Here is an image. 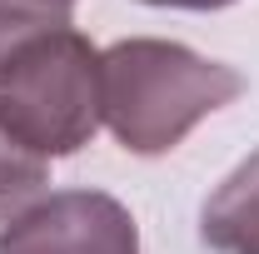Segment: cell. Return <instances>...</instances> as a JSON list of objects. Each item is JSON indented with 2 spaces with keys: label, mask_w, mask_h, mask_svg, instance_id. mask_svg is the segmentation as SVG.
I'll use <instances>...</instances> for the list:
<instances>
[{
  "label": "cell",
  "mask_w": 259,
  "mask_h": 254,
  "mask_svg": "<svg viewBox=\"0 0 259 254\" xmlns=\"http://www.w3.org/2000/svg\"><path fill=\"white\" fill-rule=\"evenodd\" d=\"M0 125L40 159L75 155L100 130V50L50 30L0 65Z\"/></svg>",
  "instance_id": "cell-2"
},
{
  "label": "cell",
  "mask_w": 259,
  "mask_h": 254,
  "mask_svg": "<svg viewBox=\"0 0 259 254\" xmlns=\"http://www.w3.org/2000/svg\"><path fill=\"white\" fill-rule=\"evenodd\" d=\"M199 234L220 254H259V150L204 199Z\"/></svg>",
  "instance_id": "cell-4"
},
{
  "label": "cell",
  "mask_w": 259,
  "mask_h": 254,
  "mask_svg": "<svg viewBox=\"0 0 259 254\" xmlns=\"http://www.w3.org/2000/svg\"><path fill=\"white\" fill-rule=\"evenodd\" d=\"M0 254H140V229L110 194L60 190L0 229Z\"/></svg>",
  "instance_id": "cell-3"
},
{
  "label": "cell",
  "mask_w": 259,
  "mask_h": 254,
  "mask_svg": "<svg viewBox=\"0 0 259 254\" xmlns=\"http://www.w3.org/2000/svg\"><path fill=\"white\" fill-rule=\"evenodd\" d=\"M70 5L75 0H0V65L40 35L70 30Z\"/></svg>",
  "instance_id": "cell-6"
},
{
  "label": "cell",
  "mask_w": 259,
  "mask_h": 254,
  "mask_svg": "<svg viewBox=\"0 0 259 254\" xmlns=\"http://www.w3.org/2000/svg\"><path fill=\"white\" fill-rule=\"evenodd\" d=\"M244 75L175 40H120L100 55V120L130 155H164L239 100Z\"/></svg>",
  "instance_id": "cell-1"
},
{
  "label": "cell",
  "mask_w": 259,
  "mask_h": 254,
  "mask_svg": "<svg viewBox=\"0 0 259 254\" xmlns=\"http://www.w3.org/2000/svg\"><path fill=\"white\" fill-rule=\"evenodd\" d=\"M145 5H175V10H220V5H234V0H145Z\"/></svg>",
  "instance_id": "cell-7"
},
{
  "label": "cell",
  "mask_w": 259,
  "mask_h": 254,
  "mask_svg": "<svg viewBox=\"0 0 259 254\" xmlns=\"http://www.w3.org/2000/svg\"><path fill=\"white\" fill-rule=\"evenodd\" d=\"M50 185V159L25 150L10 130L0 125V220H15L20 209H30V199Z\"/></svg>",
  "instance_id": "cell-5"
}]
</instances>
